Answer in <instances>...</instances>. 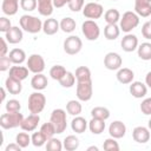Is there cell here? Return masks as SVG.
<instances>
[{
    "label": "cell",
    "instance_id": "obj_1",
    "mask_svg": "<svg viewBox=\"0 0 151 151\" xmlns=\"http://www.w3.org/2000/svg\"><path fill=\"white\" fill-rule=\"evenodd\" d=\"M20 27L22 28V31L31 33V34H35L39 33L42 29V22L38 17L34 15H29V14H25L20 18L19 20Z\"/></svg>",
    "mask_w": 151,
    "mask_h": 151
},
{
    "label": "cell",
    "instance_id": "obj_2",
    "mask_svg": "<svg viewBox=\"0 0 151 151\" xmlns=\"http://www.w3.org/2000/svg\"><path fill=\"white\" fill-rule=\"evenodd\" d=\"M24 116L22 113H20V111L18 112H7L1 114L0 117V126L5 130H9V129H14L21 125L22 120H24Z\"/></svg>",
    "mask_w": 151,
    "mask_h": 151
},
{
    "label": "cell",
    "instance_id": "obj_3",
    "mask_svg": "<svg viewBox=\"0 0 151 151\" xmlns=\"http://www.w3.org/2000/svg\"><path fill=\"white\" fill-rule=\"evenodd\" d=\"M138 25H139V15L136 12L127 11L123 14V17H120L119 27H120V31L125 33H130Z\"/></svg>",
    "mask_w": 151,
    "mask_h": 151
},
{
    "label": "cell",
    "instance_id": "obj_4",
    "mask_svg": "<svg viewBox=\"0 0 151 151\" xmlns=\"http://www.w3.org/2000/svg\"><path fill=\"white\" fill-rule=\"evenodd\" d=\"M45 105H46V97L40 91H37L29 94L27 106L31 113L39 114L45 109Z\"/></svg>",
    "mask_w": 151,
    "mask_h": 151
},
{
    "label": "cell",
    "instance_id": "obj_5",
    "mask_svg": "<svg viewBox=\"0 0 151 151\" xmlns=\"http://www.w3.org/2000/svg\"><path fill=\"white\" fill-rule=\"evenodd\" d=\"M50 122L55 127V133L60 134L63 133L67 127V118H66V111L63 109H55L52 111Z\"/></svg>",
    "mask_w": 151,
    "mask_h": 151
},
{
    "label": "cell",
    "instance_id": "obj_6",
    "mask_svg": "<svg viewBox=\"0 0 151 151\" xmlns=\"http://www.w3.org/2000/svg\"><path fill=\"white\" fill-rule=\"evenodd\" d=\"M81 32L84 34V37L90 40V41H94L99 38L100 35V28L98 26V24L94 20H85L81 25Z\"/></svg>",
    "mask_w": 151,
    "mask_h": 151
},
{
    "label": "cell",
    "instance_id": "obj_7",
    "mask_svg": "<svg viewBox=\"0 0 151 151\" xmlns=\"http://www.w3.org/2000/svg\"><path fill=\"white\" fill-rule=\"evenodd\" d=\"M83 48V41L78 35H70L64 41V51L70 55L79 53Z\"/></svg>",
    "mask_w": 151,
    "mask_h": 151
},
{
    "label": "cell",
    "instance_id": "obj_8",
    "mask_svg": "<svg viewBox=\"0 0 151 151\" xmlns=\"http://www.w3.org/2000/svg\"><path fill=\"white\" fill-rule=\"evenodd\" d=\"M83 14L85 18L96 20L104 14V7L98 2H88L83 8Z\"/></svg>",
    "mask_w": 151,
    "mask_h": 151
},
{
    "label": "cell",
    "instance_id": "obj_9",
    "mask_svg": "<svg viewBox=\"0 0 151 151\" xmlns=\"http://www.w3.org/2000/svg\"><path fill=\"white\" fill-rule=\"evenodd\" d=\"M26 65L29 70V72L37 74V73H42L45 70V60L40 54H31L26 61Z\"/></svg>",
    "mask_w": 151,
    "mask_h": 151
},
{
    "label": "cell",
    "instance_id": "obj_10",
    "mask_svg": "<svg viewBox=\"0 0 151 151\" xmlns=\"http://www.w3.org/2000/svg\"><path fill=\"white\" fill-rule=\"evenodd\" d=\"M93 94V86L91 81L77 83V98L80 101H88Z\"/></svg>",
    "mask_w": 151,
    "mask_h": 151
},
{
    "label": "cell",
    "instance_id": "obj_11",
    "mask_svg": "<svg viewBox=\"0 0 151 151\" xmlns=\"http://www.w3.org/2000/svg\"><path fill=\"white\" fill-rule=\"evenodd\" d=\"M123 65V59L117 52H109L104 57V66L110 71H118Z\"/></svg>",
    "mask_w": 151,
    "mask_h": 151
},
{
    "label": "cell",
    "instance_id": "obj_12",
    "mask_svg": "<svg viewBox=\"0 0 151 151\" xmlns=\"http://www.w3.org/2000/svg\"><path fill=\"white\" fill-rule=\"evenodd\" d=\"M120 46L123 48V51L125 52H133L138 48V38L137 35L132 34V33H126L122 41H120Z\"/></svg>",
    "mask_w": 151,
    "mask_h": 151
},
{
    "label": "cell",
    "instance_id": "obj_13",
    "mask_svg": "<svg viewBox=\"0 0 151 151\" xmlns=\"http://www.w3.org/2000/svg\"><path fill=\"white\" fill-rule=\"evenodd\" d=\"M132 138L139 144H145L150 140V130L145 126H136L132 131Z\"/></svg>",
    "mask_w": 151,
    "mask_h": 151
},
{
    "label": "cell",
    "instance_id": "obj_14",
    "mask_svg": "<svg viewBox=\"0 0 151 151\" xmlns=\"http://www.w3.org/2000/svg\"><path fill=\"white\" fill-rule=\"evenodd\" d=\"M24 38L22 28L18 26H12L6 33H5V39L8 41V44H19Z\"/></svg>",
    "mask_w": 151,
    "mask_h": 151
},
{
    "label": "cell",
    "instance_id": "obj_15",
    "mask_svg": "<svg viewBox=\"0 0 151 151\" xmlns=\"http://www.w3.org/2000/svg\"><path fill=\"white\" fill-rule=\"evenodd\" d=\"M40 122V117L39 114H34V113H31L29 116L25 117L20 127L22 131H27V132H32L34 131L37 127H38V124Z\"/></svg>",
    "mask_w": 151,
    "mask_h": 151
},
{
    "label": "cell",
    "instance_id": "obj_16",
    "mask_svg": "<svg viewBox=\"0 0 151 151\" xmlns=\"http://www.w3.org/2000/svg\"><path fill=\"white\" fill-rule=\"evenodd\" d=\"M109 133L111 137L116 138V139H119V138H123L126 133V126L123 122L120 120H114L110 124L109 126Z\"/></svg>",
    "mask_w": 151,
    "mask_h": 151
},
{
    "label": "cell",
    "instance_id": "obj_17",
    "mask_svg": "<svg viewBox=\"0 0 151 151\" xmlns=\"http://www.w3.org/2000/svg\"><path fill=\"white\" fill-rule=\"evenodd\" d=\"M134 12L143 18L151 15V0H134Z\"/></svg>",
    "mask_w": 151,
    "mask_h": 151
},
{
    "label": "cell",
    "instance_id": "obj_18",
    "mask_svg": "<svg viewBox=\"0 0 151 151\" xmlns=\"http://www.w3.org/2000/svg\"><path fill=\"white\" fill-rule=\"evenodd\" d=\"M129 91L132 94V97L139 99V98H144L146 96V93H147V86H146V84H144L142 81H132L130 84Z\"/></svg>",
    "mask_w": 151,
    "mask_h": 151
},
{
    "label": "cell",
    "instance_id": "obj_19",
    "mask_svg": "<svg viewBox=\"0 0 151 151\" xmlns=\"http://www.w3.org/2000/svg\"><path fill=\"white\" fill-rule=\"evenodd\" d=\"M5 87L7 90V92L9 94H19L22 91V85H21V80H18L11 76H8L5 80Z\"/></svg>",
    "mask_w": 151,
    "mask_h": 151
},
{
    "label": "cell",
    "instance_id": "obj_20",
    "mask_svg": "<svg viewBox=\"0 0 151 151\" xmlns=\"http://www.w3.org/2000/svg\"><path fill=\"white\" fill-rule=\"evenodd\" d=\"M117 80L120 83V84H131L133 81V78H134V73L132 70L127 68V67H120L118 71H117Z\"/></svg>",
    "mask_w": 151,
    "mask_h": 151
},
{
    "label": "cell",
    "instance_id": "obj_21",
    "mask_svg": "<svg viewBox=\"0 0 151 151\" xmlns=\"http://www.w3.org/2000/svg\"><path fill=\"white\" fill-rule=\"evenodd\" d=\"M60 29V22L54 18H48L42 22V31L47 35H53Z\"/></svg>",
    "mask_w": 151,
    "mask_h": 151
},
{
    "label": "cell",
    "instance_id": "obj_22",
    "mask_svg": "<svg viewBox=\"0 0 151 151\" xmlns=\"http://www.w3.org/2000/svg\"><path fill=\"white\" fill-rule=\"evenodd\" d=\"M47 85H48L47 77L45 74H42V73H37L31 79V86L35 91H42V90H45L47 87Z\"/></svg>",
    "mask_w": 151,
    "mask_h": 151
},
{
    "label": "cell",
    "instance_id": "obj_23",
    "mask_svg": "<svg viewBox=\"0 0 151 151\" xmlns=\"http://www.w3.org/2000/svg\"><path fill=\"white\" fill-rule=\"evenodd\" d=\"M88 127V122L80 117V116H74V118L71 122V129L73 132L76 133H83L86 131V129Z\"/></svg>",
    "mask_w": 151,
    "mask_h": 151
},
{
    "label": "cell",
    "instance_id": "obj_24",
    "mask_svg": "<svg viewBox=\"0 0 151 151\" xmlns=\"http://www.w3.org/2000/svg\"><path fill=\"white\" fill-rule=\"evenodd\" d=\"M1 9L5 15H14L17 14L19 9V1L18 0H2L1 4Z\"/></svg>",
    "mask_w": 151,
    "mask_h": 151
},
{
    "label": "cell",
    "instance_id": "obj_25",
    "mask_svg": "<svg viewBox=\"0 0 151 151\" xmlns=\"http://www.w3.org/2000/svg\"><path fill=\"white\" fill-rule=\"evenodd\" d=\"M28 67L27 66H20V65H14L9 68V76L18 79V80H25L28 76Z\"/></svg>",
    "mask_w": 151,
    "mask_h": 151
},
{
    "label": "cell",
    "instance_id": "obj_26",
    "mask_svg": "<svg viewBox=\"0 0 151 151\" xmlns=\"http://www.w3.org/2000/svg\"><path fill=\"white\" fill-rule=\"evenodd\" d=\"M53 0H38V12L42 17H50L53 13Z\"/></svg>",
    "mask_w": 151,
    "mask_h": 151
},
{
    "label": "cell",
    "instance_id": "obj_27",
    "mask_svg": "<svg viewBox=\"0 0 151 151\" xmlns=\"http://www.w3.org/2000/svg\"><path fill=\"white\" fill-rule=\"evenodd\" d=\"M105 120L104 119H99V118H94L92 117V119L88 122V129L93 134H100L104 132L105 130Z\"/></svg>",
    "mask_w": 151,
    "mask_h": 151
},
{
    "label": "cell",
    "instance_id": "obj_28",
    "mask_svg": "<svg viewBox=\"0 0 151 151\" xmlns=\"http://www.w3.org/2000/svg\"><path fill=\"white\" fill-rule=\"evenodd\" d=\"M120 34V27L117 24H107L104 27V37L107 40H116Z\"/></svg>",
    "mask_w": 151,
    "mask_h": 151
},
{
    "label": "cell",
    "instance_id": "obj_29",
    "mask_svg": "<svg viewBox=\"0 0 151 151\" xmlns=\"http://www.w3.org/2000/svg\"><path fill=\"white\" fill-rule=\"evenodd\" d=\"M8 57H9L11 61L14 65H21L26 60V53L21 48H13V50H11Z\"/></svg>",
    "mask_w": 151,
    "mask_h": 151
},
{
    "label": "cell",
    "instance_id": "obj_30",
    "mask_svg": "<svg viewBox=\"0 0 151 151\" xmlns=\"http://www.w3.org/2000/svg\"><path fill=\"white\" fill-rule=\"evenodd\" d=\"M76 79H77V83H83V81H91L92 78H91V71L88 67L86 66H79L77 70H76Z\"/></svg>",
    "mask_w": 151,
    "mask_h": 151
},
{
    "label": "cell",
    "instance_id": "obj_31",
    "mask_svg": "<svg viewBox=\"0 0 151 151\" xmlns=\"http://www.w3.org/2000/svg\"><path fill=\"white\" fill-rule=\"evenodd\" d=\"M137 53L142 60H151V42H142L140 45H138Z\"/></svg>",
    "mask_w": 151,
    "mask_h": 151
},
{
    "label": "cell",
    "instance_id": "obj_32",
    "mask_svg": "<svg viewBox=\"0 0 151 151\" xmlns=\"http://www.w3.org/2000/svg\"><path fill=\"white\" fill-rule=\"evenodd\" d=\"M81 110H83V106H81L79 99L78 100H76V99L68 100L66 104V112L71 116H79L81 113Z\"/></svg>",
    "mask_w": 151,
    "mask_h": 151
},
{
    "label": "cell",
    "instance_id": "obj_33",
    "mask_svg": "<svg viewBox=\"0 0 151 151\" xmlns=\"http://www.w3.org/2000/svg\"><path fill=\"white\" fill-rule=\"evenodd\" d=\"M63 146L66 151H74L79 147V139L78 137H76L74 134H70V136H66L64 138V142H63Z\"/></svg>",
    "mask_w": 151,
    "mask_h": 151
},
{
    "label": "cell",
    "instance_id": "obj_34",
    "mask_svg": "<svg viewBox=\"0 0 151 151\" xmlns=\"http://www.w3.org/2000/svg\"><path fill=\"white\" fill-rule=\"evenodd\" d=\"M76 26H77V24H76L74 19L71 17L63 18L60 21V29L64 33H72L76 29Z\"/></svg>",
    "mask_w": 151,
    "mask_h": 151
},
{
    "label": "cell",
    "instance_id": "obj_35",
    "mask_svg": "<svg viewBox=\"0 0 151 151\" xmlns=\"http://www.w3.org/2000/svg\"><path fill=\"white\" fill-rule=\"evenodd\" d=\"M104 20L106 24H117L120 20V13L116 8H110L104 13Z\"/></svg>",
    "mask_w": 151,
    "mask_h": 151
},
{
    "label": "cell",
    "instance_id": "obj_36",
    "mask_svg": "<svg viewBox=\"0 0 151 151\" xmlns=\"http://www.w3.org/2000/svg\"><path fill=\"white\" fill-rule=\"evenodd\" d=\"M91 116L94 118H99V119H109L110 118V110L104 107V106H96L91 110Z\"/></svg>",
    "mask_w": 151,
    "mask_h": 151
},
{
    "label": "cell",
    "instance_id": "obj_37",
    "mask_svg": "<svg viewBox=\"0 0 151 151\" xmlns=\"http://www.w3.org/2000/svg\"><path fill=\"white\" fill-rule=\"evenodd\" d=\"M66 72L67 71H66V68L63 65H54L50 70V76H51V78L53 80H58L59 81L66 74Z\"/></svg>",
    "mask_w": 151,
    "mask_h": 151
},
{
    "label": "cell",
    "instance_id": "obj_38",
    "mask_svg": "<svg viewBox=\"0 0 151 151\" xmlns=\"http://www.w3.org/2000/svg\"><path fill=\"white\" fill-rule=\"evenodd\" d=\"M31 139H32V144H33L35 147H40V146L45 145L46 142H47L46 136H45L40 130L37 131V132H33V134L31 136Z\"/></svg>",
    "mask_w": 151,
    "mask_h": 151
},
{
    "label": "cell",
    "instance_id": "obj_39",
    "mask_svg": "<svg viewBox=\"0 0 151 151\" xmlns=\"http://www.w3.org/2000/svg\"><path fill=\"white\" fill-rule=\"evenodd\" d=\"M59 84H60L63 87H65V88L72 87V86L76 84V76H74V73L67 71L66 74L59 80Z\"/></svg>",
    "mask_w": 151,
    "mask_h": 151
},
{
    "label": "cell",
    "instance_id": "obj_40",
    "mask_svg": "<svg viewBox=\"0 0 151 151\" xmlns=\"http://www.w3.org/2000/svg\"><path fill=\"white\" fill-rule=\"evenodd\" d=\"M15 142H17L22 149H25V147H27V146L32 143V139H31V136L27 133V131H25V132H19V133L15 136Z\"/></svg>",
    "mask_w": 151,
    "mask_h": 151
},
{
    "label": "cell",
    "instance_id": "obj_41",
    "mask_svg": "<svg viewBox=\"0 0 151 151\" xmlns=\"http://www.w3.org/2000/svg\"><path fill=\"white\" fill-rule=\"evenodd\" d=\"M63 149H64V146H63L61 140L53 138V137L47 139V142H46V150L47 151H61Z\"/></svg>",
    "mask_w": 151,
    "mask_h": 151
},
{
    "label": "cell",
    "instance_id": "obj_42",
    "mask_svg": "<svg viewBox=\"0 0 151 151\" xmlns=\"http://www.w3.org/2000/svg\"><path fill=\"white\" fill-rule=\"evenodd\" d=\"M40 131L46 136L47 139L52 138V137L55 134V127H54V125H53L51 122L44 123V124L40 126Z\"/></svg>",
    "mask_w": 151,
    "mask_h": 151
},
{
    "label": "cell",
    "instance_id": "obj_43",
    "mask_svg": "<svg viewBox=\"0 0 151 151\" xmlns=\"http://www.w3.org/2000/svg\"><path fill=\"white\" fill-rule=\"evenodd\" d=\"M103 149L105 151H119V144L116 140V138L111 137V138H107L104 140Z\"/></svg>",
    "mask_w": 151,
    "mask_h": 151
},
{
    "label": "cell",
    "instance_id": "obj_44",
    "mask_svg": "<svg viewBox=\"0 0 151 151\" xmlns=\"http://www.w3.org/2000/svg\"><path fill=\"white\" fill-rule=\"evenodd\" d=\"M20 7L26 12H32L38 8V0H20Z\"/></svg>",
    "mask_w": 151,
    "mask_h": 151
},
{
    "label": "cell",
    "instance_id": "obj_45",
    "mask_svg": "<svg viewBox=\"0 0 151 151\" xmlns=\"http://www.w3.org/2000/svg\"><path fill=\"white\" fill-rule=\"evenodd\" d=\"M5 107H6L7 112H18L21 110V104L17 99H9V100H7Z\"/></svg>",
    "mask_w": 151,
    "mask_h": 151
},
{
    "label": "cell",
    "instance_id": "obj_46",
    "mask_svg": "<svg viewBox=\"0 0 151 151\" xmlns=\"http://www.w3.org/2000/svg\"><path fill=\"white\" fill-rule=\"evenodd\" d=\"M84 0H71L68 2V8L72 11V12H79V11H83L84 8Z\"/></svg>",
    "mask_w": 151,
    "mask_h": 151
},
{
    "label": "cell",
    "instance_id": "obj_47",
    "mask_svg": "<svg viewBox=\"0 0 151 151\" xmlns=\"http://www.w3.org/2000/svg\"><path fill=\"white\" fill-rule=\"evenodd\" d=\"M140 111L145 116H150L151 114V97L145 98L142 101V104H140Z\"/></svg>",
    "mask_w": 151,
    "mask_h": 151
},
{
    "label": "cell",
    "instance_id": "obj_48",
    "mask_svg": "<svg viewBox=\"0 0 151 151\" xmlns=\"http://www.w3.org/2000/svg\"><path fill=\"white\" fill-rule=\"evenodd\" d=\"M12 61L9 59L8 55H4V57H0V71L1 72H5L7 70H9L12 67Z\"/></svg>",
    "mask_w": 151,
    "mask_h": 151
},
{
    "label": "cell",
    "instance_id": "obj_49",
    "mask_svg": "<svg viewBox=\"0 0 151 151\" xmlns=\"http://www.w3.org/2000/svg\"><path fill=\"white\" fill-rule=\"evenodd\" d=\"M11 27H12V25H11L9 19H7L6 17H1L0 18V32L6 33Z\"/></svg>",
    "mask_w": 151,
    "mask_h": 151
},
{
    "label": "cell",
    "instance_id": "obj_50",
    "mask_svg": "<svg viewBox=\"0 0 151 151\" xmlns=\"http://www.w3.org/2000/svg\"><path fill=\"white\" fill-rule=\"evenodd\" d=\"M142 35L147 40H151V22L150 21H146L142 26Z\"/></svg>",
    "mask_w": 151,
    "mask_h": 151
},
{
    "label": "cell",
    "instance_id": "obj_51",
    "mask_svg": "<svg viewBox=\"0 0 151 151\" xmlns=\"http://www.w3.org/2000/svg\"><path fill=\"white\" fill-rule=\"evenodd\" d=\"M0 42H1V48H0V57H4L7 54L8 52V41L5 39V37H2L0 39Z\"/></svg>",
    "mask_w": 151,
    "mask_h": 151
},
{
    "label": "cell",
    "instance_id": "obj_52",
    "mask_svg": "<svg viewBox=\"0 0 151 151\" xmlns=\"http://www.w3.org/2000/svg\"><path fill=\"white\" fill-rule=\"evenodd\" d=\"M22 147L15 142V143H12V144H8L5 149V151H20Z\"/></svg>",
    "mask_w": 151,
    "mask_h": 151
},
{
    "label": "cell",
    "instance_id": "obj_53",
    "mask_svg": "<svg viewBox=\"0 0 151 151\" xmlns=\"http://www.w3.org/2000/svg\"><path fill=\"white\" fill-rule=\"evenodd\" d=\"M70 1H71V0H53V5H54V7H57V8H61V7H64L65 5H68Z\"/></svg>",
    "mask_w": 151,
    "mask_h": 151
},
{
    "label": "cell",
    "instance_id": "obj_54",
    "mask_svg": "<svg viewBox=\"0 0 151 151\" xmlns=\"http://www.w3.org/2000/svg\"><path fill=\"white\" fill-rule=\"evenodd\" d=\"M145 84H146V86H147V87H150V88H151V71H150V72H147V73H146V76H145Z\"/></svg>",
    "mask_w": 151,
    "mask_h": 151
},
{
    "label": "cell",
    "instance_id": "obj_55",
    "mask_svg": "<svg viewBox=\"0 0 151 151\" xmlns=\"http://www.w3.org/2000/svg\"><path fill=\"white\" fill-rule=\"evenodd\" d=\"M6 87H1V101H4L6 98Z\"/></svg>",
    "mask_w": 151,
    "mask_h": 151
},
{
    "label": "cell",
    "instance_id": "obj_56",
    "mask_svg": "<svg viewBox=\"0 0 151 151\" xmlns=\"http://www.w3.org/2000/svg\"><path fill=\"white\" fill-rule=\"evenodd\" d=\"M87 151H98V147L94 146V145H93V146H88V147H87Z\"/></svg>",
    "mask_w": 151,
    "mask_h": 151
},
{
    "label": "cell",
    "instance_id": "obj_57",
    "mask_svg": "<svg viewBox=\"0 0 151 151\" xmlns=\"http://www.w3.org/2000/svg\"><path fill=\"white\" fill-rule=\"evenodd\" d=\"M147 127H149V130L151 131V118H150L149 122H147Z\"/></svg>",
    "mask_w": 151,
    "mask_h": 151
},
{
    "label": "cell",
    "instance_id": "obj_58",
    "mask_svg": "<svg viewBox=\"0 0 151 151\" xmlns=\"http://www.w3.org/2000/svg\"><path fill=\"white\" fill-rule=\"evenodd\" d=\"M150 22H151V19H150Z\"/></svg>",
    "mask_w": 151,
    "mask_h": 151
},
{
    "label": "cell",
    "instance_id": "obj_59",
    "mask_svg": "<svg viewBox=\"0 0 151 151\" xmlns=\"http://www.w3.org/2000/svg\"><path fill=\"white\" fill-rule=\"evenodd\" d=\"M113 1H116V0H113Z\"/></svg>",
    "mask_w": 151,
    "mask_h": 151
},
{
    "label": "cell",
    "instance_id": "obj_60",
    "mask_svg": "<svg viewBox=\"0 0 151 151\" xmlns=\"http://www.w3.org/2000/svg\"><path fill=\"white\" fill-rule=\"evenodd\" d=\"M18 1H19V0H18Z\"/></svg>",
    "mask_w": 151,
    "mask_h": 151
}]
</instances>
